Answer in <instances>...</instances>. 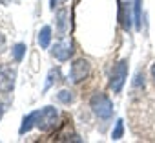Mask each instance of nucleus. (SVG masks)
Instances as JSON below:
<instances>
[{
  "label": "nucleus",
  "instance_id": "nucleus-7",
  "mask_svg": "<svg viewBox=\"0 0 155 143\" xmlns=\"http://www.w3.org/2000/svg\"><path fill=\"white\" fill-rule=\"evenodd\" d=\"M51 55L60 61V62H66L71 55H73V42L69 39H60L58 42H55V46L51 48Z\"/></svg>",
  "mask_w": 155,
  "mask_h": 143
},
{
  "label": "nucleus",
  "instance_id": "nucleus-13",
  "mask_svg": "<svg viewBox=\"0 0 155 143\" xmlns=\"http://www.w3.org/2000/svg\"><path fill=\"white\" fill-rule=\"evenodd\" d=\"M57 99H58V103H62V105H71V103L75 101V96H73L71 90H60V92L57 94Z\"/></svg>",
  "mask_w": 155,
  "mask_h": 143
},
{
  "label": "nucleus",
  "instance_id": "nucleus-2",
  "mask_svg": "<svg viewBox=\"0 0 155 143\" xmlns=\"http://www.w3.org/2000/svg\"><path fill=\"white\" fill-rule=\"evenodd\" d=\"M58 123V110L55 106H44L37 110V128L42 132H49Z\"/></svg>",
  "mask_w": 155,
  "mask_h": 143
},
{
  "label": "nucleus",
  "instance_id": "nucleus-19",
  "mask_svg": "<svg viewBox=\"0 0 155 143\" xmlns=\"http://www.w3.org/2000/svg\"><path fill=\"white\" fill-rule=\"evenodd\" d=\"M60 2H66V0H60Z\"/></svg>",
  "mask_w": 155,
  "mask_h": 143
},
{
  "label": "nucleus",
  "instance_id": "nucleus-6",
  "mask_svg": "<svg viewBox=\"0 0 155 143\" xmlns=\"http://www.w3.org/2000/svg\"><path fill=\"white\" fill-rule=\"evenodd\" d=\"M17 70L9 64H0V94H9L15 88Z\"/></svg>",
  "mask_w": 155,
  "mask_h": 143
},
{
  "label": "nucleus",
  "instance_id": "nucleus-9",
  "mask_svg": "<svg viewBox=\"0 0 155 143\" xmlns=\"http://www.w3.org/2000/svg\"><path fill=\"white\" fill-rule=\"evenodd\" d=\"M38 46L42 48V50H48L49 48V44H51V28L49 26H44L40 31H38Z\"/></svg>",
  "mask_w": 155,
  "mask_h": 143
},
{
  "label": "nucleus",
  "instance_id": "nucleus-8",
  "mask_svg": "<svg viewBox=\"0 0 155 143\" xmlns=\"http://www.w3.org/2000/svg\"><path fill=\"white\" fill-rule=\"evenodd\" d=\"M35 127H37V110L29 112V114L22 119V125H20V128H18V134L24 136L26 132H29V130L35 128Z\"/></svg>",
  "mask_w": 155,
  "mask_h": 143
},
{
  "label": "nucleus",
  "instance_id": "nucleus-10",
  "mask_svg": "<svg viewBox=\"0 0 155 143\" xmlns=\"http://www.w3.org/2000/svg\"><path fill=\"white\" fill-rule=\"evenodd\" d=\"M57 30L60 35H64L68 31V11L66 9H60L57 13Z\"/></svg>",
  "mask_w": 155,
  "mask_h": 143
},
{
  "label": "nucleus",
  "instance_id": "nucleus-3",
  "mask_svg": "<svg viewBox=\"0 0 155 143\" xmlns=\"http://www.w3.org/2000/svg\"><path fill=\"white\" fill-rule=\"evenodd\" d=\"M126 79H128V59H122L111 68L110 74V88L113 90V94H120Z\"/></svg>",
  "mask_w": 155,
  "mask_h": 143
},
{
  "label": "nucleus",
  "instance_id": "nucleus-11",
  "mask_svg": "<svg viewBox=\"0 0 155 143\" xmlns=\"http://www.w3.org/2000/svg\"><path fill=\"white\" fill-rule=\"evenodd\" d=\"M142 22V0H135V8H133V24L135 30H140Z\"/></svg>",
  "mask_w": 155,
  "mask_h": 143
},
{
  "label": "nucleus",
  "instance_id": "nucleus-16",
  "mask_svg": "<svg viewBox=\"0 0 155 143\" xmlns=\"http://www.w3.org/2000/svg\"><path fill=\"white\" fill-rule=\"evenodd\" d=\"M4 46H6V37H4L2 33H0V51L4 50Z\"/></svg>",
  "mask_w": 155,
  "mask_h": 143
},
{
  "label": "nucleus",
  "instance_id": "nucleus-1",
  "mask_svg": "<svg viewBox=\"0 0 155 143\" xmlns=\"http://www.w3.org/2000/svg\"><path fill=\"white\" fill-rule=\"evenodd\" d=\"M90 106L99 119H110L113 116V103L106 94H101V92L93 94L90 99Z\"/></svg>",
  "mask_w": 155,
  "mask_h": 143
},
{
  "label": "nucleus",
  "instance_id": "nucleus-5",
  "mask_svg": "<svg viewBox=\"0 0 155 143\" xmlns=\"http://www.w3.org/2000/svg\"><path fill=\"white\" fill-rule=\"evenodd\" d=\"M90 72H91V68H90V62L86 59H77V61H73V64L69 68V81L79 85V83L88 79Z\"/></svg>",
  "mask_w": 155,
  "mask_h": 143
},
{
  "label": "nucleus",
  "instance_id": "nucleus-12",
  "mask_svg": "<svg viewBox=\"0 0 155 143\" xmlns=\"http://www.w3.org/2000/svg\"><path fill=\"white\" fill-rule=\"evenodd\" d=\"M26 44L24 42H17L13 48H11V55H13V59L17 61V62H22V59H24V55H26Z\"/></svg>",
  "mask_w": 155,
  "mask_h": 143
},
{
  "label": "nucleus",
  "instance_id": "nucleus-17",
  "mask_svg": "<svg viewBox=\"0 0 155 143\" xmlns=\"http://www.w3.org/2000/svg\"><path fill=\"white\" fill-rule=\"evenodd\" d=\"M151 77H153V81H155V62L151 64Z\"/></svg>",
  "mask_w": 155,
  "mask_h": 143
},
{
  "label": "nucleus",
  "instance_id": "nucleus-4",
  "mask_svg": "<svg viewBox=\"0 0 155 143\" xmlns=\"http://www.w3.org/2000/svg\"><path fill=\"white\" fill-rule=\"evenodd\" d=\"M133 8H135V0H119V22L124 31H130L133 24Z\"/></svg>",
  "mask_w": 155,
  "mask_h": 143
},
{
  "label": "nucleus",
  "instance_id": "nucleus-15",
  "mask_svg": "<svg viewBox=\"0 0 155 143\" xmlns=\"http://www.w3.org/2000/svg\"><path fill=\"white\" fill-rule=\"evenodd\" d=\"M58 77H60V70L58 68H53V70H49V74H48V83H46V86H44V90H48L55 81H58Z\"/></svg>",
  "mask_w": 155,
  "mask_h": 143
},
{
  "label": "nucleus",
  "instance_id": "nucleus-18",
  "mask_svg": "<svg viewBox=\"0 0 155 143\" xmlns=\"http://www.w3.org/2000/svg\"><path fill=\"white\" fill-rule=\"evenodd\" d=\"M2 114H4V106L0 105V119H2Z\"/></svg>",
  "mask_w": 155,
  "mask_h": 143
},
{
  "label": "nucleus",
  "instance_id": "nucleus-14",
  "mask_svg": "<svg viewBox=\"0 0 155 143\" xmlns=\"http://www.w3.org/2000/svg\"><path fill=\"white\" fill-rule=\"evenodd\" d=\"M122 134H124V121H122V119H117L115 128H113V132H111V139H113V141H119V139L122 138Z\"/></svg>",
  "mask_w": 155,
  "mask_h": 143
}]
</instances>
